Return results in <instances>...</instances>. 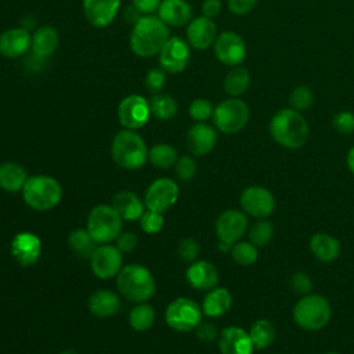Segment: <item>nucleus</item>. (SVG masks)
I'll use <instances>...</instances> for the list:
<instances>
[{"mask_svg": "<svg viewBox=\"0 0 354 354\" xmlns=\"http://www.w3.org/2000/svg\"><path fill=\"white\" fill-rule=\"evenodd\" d=\"M170 37L169 26L158 15H142L130 33V48L141 58L158 55Z\"/></svg>", "mask_w": 354, "mask_h": 354, "instance_id": "1", "label": "nucleus"}, {"mask_svg": "<svg viewBox=\"0 0 354 354\" xmlns=\"http://www.w3.org/2000/svg\"><path fill=\"white\" fill-rule=\"evenodd\" d=\"M270 134L279 145L297 149L303 147L308 138L310 130L306 119L293 108L279 109L270 122Z\"/></svg>", "mask_w": 354, "mask_h": 354, "instance_id": "2", "label": "nucleus"}, {"mask_svg": "<svg viewBox=\"0 0 354 354\" xmlns=\"http://www.w3.org/2000/svg\"><path fill=\"white\" fill-rule=\"evenodd\" d=\"M149 149L144 138L136 131L123 129L118 131L111 144L113 162L126 170L141 169L148 162Z\"/></svg>", "mask_w": 354, "mask_h": 354, "instance_id": "3", "label": "nucleus"}, {"mask_svg": "<svg viewBox=\"0 0 354 354\" xmlns=\"http://www.w3.org/2000/svg\"><path fill=\"white\" fill-rule=\"evenodd\" d=\"M116 286L122 296L133 303H145L156 290L151 271L141 264H127L116 275Z\"/></svg>", "mask_w": 354, "mask_h": 354, "instance_id": "4", "label": "nucleus"}, {"mask_svg": "<svg viewBox=\"0 0 354 354\" xmlns=\"http://www.w3.org/2000/svg\"><path fill=\"white\" fill-rule=\"evenodd\" d=\"M22 198L25 203L39 212H46L55 207L62 198L61 184L50 176H32L28 177L24 188Z\"/></svg>", "mask_w": 354, "mask_h": 354, "instance_id": "5", "label": "nucleus"}, {"mask_svg": "<svg viewBox=\"0 0 354 354\" xmlns=\"http://www.w3.org/2000/svg\"><path fill=\"white\" fill-rule=\"evenodd\" d=\"M122 227L123 218L112 205H98L88 213L87 231L100 245L115 241L122 232Z\"/></svg>", "mask_w": 354, "mask_h": 354, "instance_id": "6", "label": "nucleus"}, {"mask_svg": "<svg viewBox=\"0 0 354 354\" xmlns=\"http://www.w3.org/2000/svg\"><path fill=\"white\" fill-rule=\"evenodd\" d=\"M293 319L306 330L322 329L330 319V306L325 297L308 293L296 303Z\"/></svg>", "mask_w": 354, "mask_h": 354, "instance_id": "7", "label": "nucleus"}, {"mask_svg": "<svg viewBox=\"0 0 354 354\" xmlns=\"http://www.w3.org/2000/svg\"><path fill=\"white\" fill-rule=\"evenodd\" d=\"M212 118L217 130L225 134H234L246 126L249 108L238 97H230L217 104Z\"/></svg>", "mask_w": 354, "mask_h": 354, "instance_id": "8", "label": "nucleus"}, {"mask_svg": "<svg viewBox=\"0 0 354 354\" xmlns=\"http://www.w3.org/2000/svg\"><path fill=\"white\" fill-rule=\"evenodd\" d=\"M202 307L188 297L173 300L165 311L166 324L177 332H188L202 322Z\"/></svg>", "mask_w": 354, "mask_h": 354, "instance_id": "9", "label": "nucleus"}, {"mask_svg": "<svg viewBox=\"0 0 354 354\" xmlns=\"http://www.w3.org/2000/svg\"><path fill=\"white\" fill-rule=\"evenodd\" d=\"M149 116V102L140 94H130L119 102L118 118L124 129L138 130L148 123Z\"/></svg>", "mask_w": 354, "mask_h": 354, "instance_id": "10", "label": "nucleus"}, {"mask_svg": "<svg viewBox=\"0 0 354 354\" xmlns=\"http://www.w3.org/2000/svg\"><path fill=\"white\" fill-rule=\"evenodd\" d=\"M178 199V185L167 177H159L151 183L145 191V207L153 212L165 213Z\"/></svg>", "mask_w": 354, "mask_h": 354, "instance_id": "11", "label": "nucleus"}, {"mask_svg": "<svg viewBox=\"0 0 354 354\" xmlns=\"http://www.w3.org/2000/svg\"><path fill=\"white\" fill-rule=\"evenodd\" d=\"M191 58L189 44L178 36H170L158 54L159 66L169 73L183 72Z\"/></svg>", "mask_w": 354, "mask_h": 354, "instance_id": "12", "label": "nucleus"}, {"mask_svg": "<svg viewBox=\"0 0 354 354\" xmlns=\"http://www.w3.org/2000/svg\"><path fill=\"white\" fill-rule=\"evenodd\" d=\"M213 47L216 58L227 66H238L246 57L245 40L232 30L217 35Z\"/></svg>", "mask_w": 354, "mask_h": 354, "instance_id": "13", "label": "nucleus"}, {"mask_svg": "<svg viewBox=\"0 0 354 354\" xmlns=\"http://www.w3.org/2000/svg\"><path fill=\"white\" fill-rule=\"evenodd\" d=\"M88 260L91 271L101 279H109L116 277L122 270L123 263L122 252L116 246L108 243H102L95 248L94 253Z\"/></svg>", "mask_w": 354, "mask_h": 354, "instance_id": "14", "label": "nucleus"}, {"mask_svg": "<svg viewBox=\"0 0 354 354\" xmlns=\"http://www.w3.org/2000/svg\"><path fill=\"white\" fill-rule=\"evenodd\" d=\"M242 209L257 218H266L274 212L275 201L272 194L264 187H248L241 194Z\"/></svg>", "mask_w": 354, "mask_h": 354, "instance_id": "15", "label": "nucleus"}, {"mask_svg": "<svg viewBox=\"0 0 354 354\" xmlns=\"http://www.w3.org/2000/svg\"><path fill=\"white\" fill-rule=\"evenodd\" d=\"M248 228L246 216L235 209L223 212L216 220V234L218 241L228 245L238 242Z\"/></svg>", "mask_w": 354, "mask_h": 354, "instance_id": "16", "label": "nucleus"}, {"mask_svg": "<svg viewBox=\"0 0 354 354\" xmlns=\"http://www.w3.org/2000/svg\"><path fill=\"white\" fill-rule=\"evenodd\" d=\"M217 26L212 18L205 15L192 18L187 25V41L196 50H206L214 44Z\"/></svg>", "mask_w": 354, "mask_h": 354, "instance_id": "17", "label": "nucleus"}, {"mask_svg": "<svg viewBox=\"0 0 354 354\" xmlns=\"http://www.w3.org/2000/svg\"><path fill=\"white\" fill-rule=\"evenodd\" d=\"M120 0H83L86 19L94 28L109 26L118 15Z\"/></svg>", "mask_w": 354, "mask_h": 354, "instance_id": "18", "label": "nucleus"}, {"mask_svg": "<svg viewBox=\"0 0 354 354\" xmlns=\"http://www.w3.org/2000/svg\"><path fill=\"white\" fill-rule=\"evenodd\" d=\"M41 253V241L32 232H19L11 241V254L21 266L35 264Z\"/></svg>", "mask_w": 354, "mask_h": 354, "instance_id": "19", "label": "nucleus"}, {"mask_svg": "<svg viewBox=\"0 0 354 354\" xmlns=\"http://www.w3.org/2000/svg\"><path fill=\"white\" fill-rule=\"evenodd\" d=\"M185 141L191 153L203 156L214 148L217 142V130L205 122H198L189 127Z\"/></svg>", "mask_w": 354, "mask_h": 354, "instance_id": "20", "label": "nucleus"}, {"mask_svg": "<svg viewBox=\"0 0 354 354\" xmlns=\"http://www.w3.org/2000/svg\"><path fill=\"white\" fill-rule=\"evenodd\" d=\"M221 354H252L254 347L249 332L239 326H227L218 336Z\"/></svg>", "mask_w": 354, "mask_h": 354, "instance_id": "21", "label": "nucleus"}, {"mask_svg": "<svg viewBox=\"0 0 354 354\" xmlns=\"http://www.w3.org/2000/svg\"><path fill=\"white\" fill-rule=\"evenodd\" d=\"M32 36L25 28H10L0 33V54L6 58H18L30 48Z\"/></svg>", "mask_w": 354, "mask_h": 354, "instance_id": "22", "label": "nucleus"}, {"mask_svg": "<svg viewBox=\"0 0 354 354\" xmlns=\"http://www.w3.org/2000/svg\"><path fill=\"white\" fill-rule=\"evenodd\" d=\"M187 282L196 290H210L218 282L217 268L205 260H195L189 264L185 272Z\"/></svg>", "mask_w": 354, "mask_h": 354, "instance_id": "23", "label": "nucleus"}, {"mask_svg": "<svg viewBox=\"0 0 354 354\" xmlns=\"http://www.w3.org/2000/svg\"><path fill=\"white\" fill-rule=\"evenodd\" d=\"M156 12L169 28L188 25L192 19V8L185 0H162Z\"/></svg>", "mask_w": 354, "mask_h": 354, "instance_id": "24", "label": "nucleus"}, {"mask_svg": "<svg viewBox=\"0 0 354 354\" xmlns=\"http://www.w3.org/2000/svg\"><path fill=\"white\" fill-rule=\"evenodd\" d=\"M113 209L126 221L140 220L145 212V203L131 191H119L112 198Z\"/></svg>", "mask_w": 354, "mask_h": 354, "instance_id": "25", "label": "nucleus"}, {"mask_svg": "<svg viewBox=\"0 0 354 354\" xmlns=\"http://www.w3.org/2000/svg\"><path fill=\"white\" fill-rule=\"evenodd\" d=\"M87 306L93 315L98 318H109L119 311L120 299L109 289H100L88 297Z\"/></svg>", "mask_w": 354, "mask_h": 354, "instance_id": "26", "label": "nucleus"}, {"mask_svg": "<svg viewBox=\"0 0 354 354\" xmlns=\"http://www.w3.org/2000/svg\"><path fill=\"white\" fill-rule=\"evenodd\" d=\"M58 43H59L58 30L54 26L43 25L37 28L32 35L30 50L35 57L47 58L57 50Z\"/></svg>", "mask_w": 354, "mask_h": 354, "instance_id": "27", "label": "nucleus"}, {"mask_svg": "<svg viewBox=\"0 0 354 354\" xmlns=\"http://www.w3.org/2000/svg\"><path fill=\"white\" fill-rule=\"evenodd\" d=\"M232 303L231 293L225 288H213L210 289L202 301V311L205 315L217 318L224 315Z\"/></svg>", "mask_w": 354, "mask_h": 354, "instance_id": "28", "label": "nucleus"}, {"mask_svg": "<svg viewBox=\"0 0 354 354\" xmlns=\"http://www.w3.org/2000/svg\"><path fill=\"white\" fill-rule=\"evenodd\" d=\"M28 180L24 166L15 162H4L0 165V188L7 192H17L24 188Z\"/></svg>", "mask_w": 354, "mask_h": 354, "instance_id": "29", "label": "nucleus"}, {"mask_svg": "<svg viewBox=\"0 0 354 354\" xmlns=\"http://www.w3.org/2000/svg\"><path fill=\"white\" fill-rule=\"evenodd\" d=\"M310 249L313 252V254L324 261V263H329L337 259V256L340 254V243L336 238H333L329 234H315L311 241H310Z\"/></svg>", "mask_w": 354, "mask_h": 354, "instance_id": "30", "label": "nucleus"}, {"mask_svg": "<svg viewBox=\"0 0 354 354\" xmlns=\"http://www.w3.org/2000/svg\"><path fill=\"white\" fill-rule=\"evenodd\" d=\"M250 84V73L243 66H232L225 75L223 87L230 97H239L248 91Z\"/></svg>", "mask_w": 354, "mask_h": 354, "instance_id": "31", "label": "nucleus"}, {"mask_svg": "<svg viewBox=\"0 0 354 354\" xmlns=\"http://www.w3.org/2000/svg\"><path fill=\"white\" fill-rule=\"evenodd\" d=\"M95 241L87 230H73L68 236L69 249L80 259H90L95 250Z\"/></svg>", "mask_w": 354, "mask_h": 354, "instance_id": "32", "label": "nucleus"}, {"mask_svg": "<svg viewBox=\"0 0 354 354\" xmlns=\"http://www.w3.org/2000/svg\"><path fill=\"white\" fill-rule=\"evenodd\" d=\"M249 336L252 339L253 347L257 348V350H263V348H267L268 346H271L274 343L275 336H277V330H275V326L271 321L257 319L250 326Z\"/></svg>", "mask_w": 354, "mask_h": 354, "instance_id": "33", "label": "nucleus"}, {"mask_svg": "<svg viewBox=\"0 0 354 354\" xmlns=\"http://www.w3.org/2000/svg\"><path fill=\"white\" fill-rule=\"evenodd\" d=\"M148 102H149L151 115L159 120H169L174 118L178 109L176 100L171 95L165 93L152 94Z\"/></svg>", "mask_w": 354, "mask_h": 354, "instance_id": "34", "label": "nucleus"}, {"mask_svg": "<svg viewBox=\"0 0 354 354\" xmlns=\"http://www.w3.org/2000/svg\"><path fill=\"white\" fill-rule=\"evenodd\" d=\"M178 156L174 147L160 142L149 149L148 160L158 169H169L176 165Z\"/></svg>", "mask_w": 354, "mask_h": 354, "instance_id": "35", "label": "nucleus"}, {"mask_svg": "<svg viewBox=\"0 0 354 354\" xmlns=\"http://www.w3.org/2000/svg\"><path fill=\"white\" fill-rule=\"evenodd\" d=\"M153 322H155V310L149 304L138 303L130 311L129 324L137 332L148 330L153 325Z\"/></svg>", "mask_w": 354, "mask_h": 354, "instance_id": "36", "label": "nucleus"}, {"mask_svg": "<svg viewBox=\"0 0 354 354\" xmlns=\"http://www.w3.org/2000/svg\"><path fill=\"white\" fill-rule=\"evenodd\" d=\"M232 260L239 266H250L257 260V249L252 242H235L230 250Z\"/></svg>", "mask_w": 354, "mask_h": 354, "instance_id": "37", "label": "nucleus"}, {"mask_svg": "<svg viewBox=\"0 0 354 354\" xmlns=\"http://www.w3.org/2000/svg\"><path fill=\"white\" fill-rule=\"evenodd\" d=\"M274 235L272 224L268 220L260 218L256 224L249 230V242H252L256 248L267 245Z\"/></svg>", "mask_w": 354, "mask_h": 354, "instance_id": "38", "label": "nucleus"}, {"mask_svg": "<svg viewBox=\"0 0 354 354\" xmlns=\"http://www.w3.org/2000/svg\"><path fill=\"white\" fill-rule=\"evenodd\" d=\"M314 94L307 86H297L289 94V104L295 111H306L313 105Z\"/></svg>", "mask_w": 354, "mask_h": 354, "instance_id": "39", "label": "nucleus"}, {"mask_svg": "<svg viewBox=\"0 0 354 354\" xmlns=\"http://www.w3.org/2000/svg\"><path fill=\"white\" fill-rule=\"evenodd\" d=\"M214 106L206 98H196L188 106V115L196 122H205L213 116Z\"/></svg>", "mask_w": 354, "mask_h": 354, "instance_id": "40", "label": "nucleus"}, {"mask_svg": "<svg viewBox=\"0 0 354 354\" xmlns=\"http://www.w3.org/2000/svg\"><path fill=\"white\" fill-rule=\"evenodd\" d=\"M165 224V218H163V213L159 212H153L147 209L142 216L140 217V225L142 228L144 232L147 234H156L163 228Z\"/></svg>", "mask_w": 354, "mask_h": 354, "instance_id": "41", "label": "nucleus"}, {"mask_svg": "<svg viewBox=\"0 0 354 354\" xmlns=\"http://www.w3.org/2000/svg\"><path fill=\"white\" fill-rule=\"evenodd\" d=\"M166 83V72L159 68H152L147 72L144 79V86L151 94H158L162 91Z\"/></svg>", "mask_w": 354, "mask_h": 354, "instance_id": "42", "label": "nucleus"}, {"mask_svg": "<svg viewBox=\"0 0 354 354\" xmlns=\"http://www.w3.org/2000/svg\"><path fill=\"white\" fill-rule=\"evenodd\" d=\"M199 250H201V246H199L198 241L188 236V238H184L183 241H180L178 248H177V254H178L180 260H183L185 263H192L196 260Z\"/></svg>", "mask_w": 354, "mask_h": 354, "instance_id": "43", "label": "nucleus"}, {"mask_svg": "<svg viewBox=\"0 0 354 354\" xmlns=\"http://www.w3.org/2000/svg\"><path fill=\"white\" fill-rule=\"evenodd\" d=\"M196 173V163L194 158L183 155L176 162V174L183 181H189Z\"/></svg>", "mask_w": 354, "mask_h": 354, "instance_id": "44", "label": "nucleus"}, {"mask_svg": "<svg viewBox=\"0 0 354 354\" xmlns=\"http://www.w3.org/2000/svg\"><path fill=\"white\" fill-rule=\"evenodd\" d=\"M333 129L340 134H350L354 131V113L342 111L332 118Z\"/></svg>", "mask_w": 354, "mask_h": 354, "instance_id": "45", "label": "nucleus"}, {"mask_svg": "<svg viewBox=\"0 0 354 354\" xmlns=\"http://www.w3.org/2000/svg\"><path fill=\"white\" fill-rule=\"evenodd\" d=\"M289 285L292 288V290L297 295H301V296H306L311 292L313 289V281L311 278L304 274V272H295L292 277H290V281H289Z\"/></svg>", "mask_w": 354, "mask_h": 354, "instance_id": "46", "label": "nucleus"}, {"mask_svg": "<svg viewBox=\"0 0 354 354\" xmlns=\"http://www.w3.org/2000/svg\"><path fill=\"white\" fill-rule=\"evenodd\" d=\"M116 241V248L122 252V253H130L136 249L137 243H138V239L136 236V234L127 231V232H120L118 235V238L115 239Z\"/></svg>", "mask_w": 354, "mask_h": 354, "instance_id": "47", "label": "nucleus"}, {"mask_svg": "<svg viewBox=\"0 0 354 354\" xmlns=\"http://www.w3.org/2000/svg\"><path fill=\"white\" fill-rule=\"evenodd\" d=\"M228 10L235 15L249 14L257 4V0H228Z\"/></svg>", "mask_w": 354, "mask_h": 354, "instance_id": "48", "label": "nucleus"}, {"mask_svg": "<svg viewBox=\"0 0 354 354\" xmlns=\"http://www.w3.org/2000/svg\"><path fill=\"white\" fill-rule=\"evenodd\" d=\"M195 329H196V336H198V339L202 340V342L209 343V342H213V340L218 339V337H217V336H218L217 329H216V326H214L213 324H210V322H201Z\"/></svg>", "mask_w": 354, "mask_h": 354, "instance_id": "49", "label": "nucleus"}, {"mask_svg": "<svg viewBox=\"0 0 354 354\" xmlns=\"http://www.w3.org/2000/svg\"><path fill=\"white\" fill-rule=\"evenodd\" d=\"M162 0H131V6L141 15H152L158 11Z\"/></svg>", "mask_w": 354, "mask_h": 354, "instance_id": "50", "label": "nucleus"}, {"mask_svg": "<svg viewBox=\"0 0 354 354\" xmlns=\"http://www.w3.org/2000/svg\"><path fill=\"white\" fill-rule=\"evenodd\" d=\"M221 11V1L220 0H205L202 3V15L207 18H214Z\"/></svg>", "mask_w": 354, "mask_h": 354, "instance_id": "51", "label": "nucleus"}, {"mask_svg": "<svg viewBox=\"0 0 354 354\" xmlns=\"http://www.w3.org/2000/svg\"><path fill=\"white\" fill-rule=\"evenodd\" d=\"M347 166L350 171L354 173V147L350 148V151L347 152Z\"/></svg>", "mask_w": 354, "mask_h": 354, "instance_id": "52", "label": "nucleus"}, {"mask_svg": "<svg viewBox=\"0 0 354 354\" xmlns=\"http://www.w3.org/2000/svg\"><path fill=\"white\" fill-rule=\"evenodd\" d=\"M59 354H77L75 350H72V348H66V350H64V351H61Z\"/></svg>", "mask_w": 354, "mask_h": 354, "instance_id": "53", "label": "nucleus"}, {"mask_svg": "<svg viewBox=\"0 0 354 354\" xmlns=\"http://www.w3.org/2000/svg\"><path fill=\"white\" fill-rule=\"evenodd\" d=\"M325 354H339V353H335V351H329V353H325Z\"/></svg>", "mask_w": 354, "mask_h": 354, "instance_id": "54", "label": "nucleus"}]
</instances>
